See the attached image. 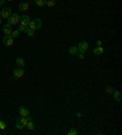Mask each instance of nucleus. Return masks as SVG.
Listing matches in <instances>:
<instances>
[{"instance_id": "4", "label": "nucleus", "mask_w": 122, "mask_h": 135, "mask_svg": "<svg viewBox=\"0 0 122 135\" xmlns=\"http://www.w3.org/2000/svg\"><path fill=\"white\" fill-rule=\"evenodd\" d=\"M11 13H12V11L10 7H4L3 10H0V17L1 18H5V20H7L9 17L11 16Z\"/></svg>"}, {"instance_id": "14", "label": "nucleus", "mask_w": 122, "mask_h": 135, "mask_svg": "<svg viewBox=\"0 0 122 135\" xmlns=\"http://www.w3.org/2000/svg\"><path fill=\"white\" fill-rule=\"evenodd\" d=\"M103 52H104V48H103V46H96L94 50H93V54H94V55H101Z\"/></svg>"}, {"instance_id": "21", "label": "nucleus", "mask_w": 122, "mask_h": 135, "mask_svg": "<svg viewBox=\"0 0 122 135\" xmlns=\"http://www.w3.org/2000/svg\"><path fill=\"white\" fill-rule=\"evenodd\" d=\"M114 90H115V88H112V86H106V94H109V95H111Z\"/></svg>"}, {"instance_id": "3", "label": "nucleus", "mask_w": 122, "mask_h": 135, "mask_svg": "<svg viewBox=\"0 0 122 135\" xmlns=\"http://www.w3.org/2000/svg\"><path fill=\"white\" fill-rule=\"evenodd\" d=\"M20 15H17V13H11V16L7 18V23H10L11 26H15L17 23L20 22Z\"/></svg>"}, {"instance_id": "28", "label": "nucleus", "mask_w": 122, "mask_h": 135, "mask_svg": "<svg viewBox=\"0 0 122 135\" xmlns=\"http://www.w3.org/2000/svg\"><path fill=\"white\" fill-rule=\"evenodd\" d=\"M96 44H98V46H101V41H100V40H98V43H96Z\"/></svg>"}, {"instance_id": "10", "label": "nucleus", "mask_w": 122, "mask_h": 135, "mask_svg": "<svg viewBox=\"0 0 122 135\" xmlns=\"http://www.w3.org/2000/svg\"><path fill=\"white\" fill-rule=\"evenodd\" d=\"M111 95L114 96V99H115L117 102L121 101V91H118V90H114Z\"/></svg>"}, {"instance_id": "24", "label": "nucleus", "mask_w": 122, "mask_h": 135, "mask_svg": "<svg viewBox=\"0 0 122 135\" xmlns=\"http://www.w3.org/2000/svg\"><path fill=\"white\" fill-rule=\"evenodd\" d=\"M16 127H17V129H23V128H25L22 124H21L20 121H16Z\"/></svg>"}, {"instance_id": "18", "label": "nucleus", "mask_w": 122, "mask_h": 135, "mask_svg": "<svg viewBox=\"0 0 122 135\" xmlns=\"http://www.w3.org/2000/svg\"><path fill=\"white\" fill-rule=\"evenodd\" d=\"M56 5V0H46V6L48 7H54Z\"/></svg>"}, {"instance_id": "19", "label": "nucleus", "mask_w": 122, "mask_h": 135, "mask_svg": "<svg viewBox=\"0 0 122 135\" xmlns=\"http://www.w3.org/2000/svg\"><path fill=\"white\" fill-rule=\"evenodd\" d=\"M26 127H27L29 130H33L34 128H35V125H34V123H33V121H29V122H27Z\"/></svg>"}, {"instance_id": "8", "label": "nucleus", "mask_w": 122, "mask_h": 135, "mask_svg": "<svg viewBox=\"0 0 122 135\" xmlns=\"http://www.w3.org/2000/svg\"><path fill=\"white\" fill-rule=\"evenodd\" d=\"M29 21H31V18L27 15H23V16L20 17V24H22V26H28Z\"/></svg>"}, {"instance_id": "2", "label": "nucleus", "mask_w": 122, "mask_h": 135, "mask_svg": "<svg viewBox=\"0 0 122 135\" xmlns=\"http://www.w3.org/2000/svg\"><path fill=\"white\" fill-rule=\"evenodd\" d=\"M14 37H12L11 34H5L4 35V38H3V44L5 45V46H11L14 44Z\"/></svg>"}, {"instance_id": "7", "label": "nucleus", "mask_w": 122, "mask_h": 135, "mask_svg": "<svg viewBox=\"0 0 122 135\" xmlns=\"http://www.w3.org/2000/svg\"><path fill=\"white\" fill-rule=\"evenodd\" d=\"M88 48H89V44L87 41H81L79 45H78V50L82 51V52H86V51L88 50Z\"/></svg>"}, {"instance_id": "9", "label": "nucleus", "mask_w": 122, "mask_h": 135, "mask_svg": "<svg viewBox=\"0 0 122 135\" xmlns=\"http://www.w3.org/2000/svg\"><path fill=\"white\" fill-rule=\"evenodd\" d=\"M3 32L5 34H11L12 32V26L10 23H5L4 26H3Z\"/></svg>"}, {"instance_id": "1", "label": "nucleus", "mask_w": 122, "mask_h": 135, "mask_svg": "<svg viewBox=\"0 0 122 135\" xmlns=\"http://www.w3.org/2000/svg\"><path fill=\"white\" fill-rule=\"evenodd\" d=\"M42 27V21L39 20V18H33V20H31L29 23H28V28L29 29H33V31H37Z\"/></svg>"}, {"instance_id": "30", "label": "nucleus", "mask_w": 122, "mask_h": 135, "mask_svg": "<svg viewBox=\"0 0 122 135\" xmlns=\"http://www.w3.org/2000/svg\"><path fill=\"white\" fill-rule=\"evenodd\" d=\"M7 1H14V0H7Z\"/></svg>"}, {"instance_id": "11", "label": "nucleus", "mask_w": 122, "mask_h": 135, "mask_svg": "<svg viewBox=\"0 0 122 135\" xmlns=\"http://www.w3.org/2000/svg\"><path fill=\"white\" fill-rule=\"evenodd\" d=\"M28 9H29V4H28V3H20V4H18V10L27 11Z\"/></svg>"}, {"instance_id": "17", "label": "nucleus", "mask_w": 122, "mask_h": 135, "mask_svg": "<svg viewBox=\"0 0 122 135\" xmlns=\"http://www.w3.org/2000/svg\"><path fill=\"white\" fill-rule=\"evenodd\" d=\"M18 31H20V32H23V33H27V31L29 28H28V26H22V24H20V26H18Z\"/></svg>"}, {"instance_id": "15", "label": "nucleus", "mask_w": 122, "mask_h": 135, "mask_svg": "<svg viewBox=\"0 0 122 135\" xmlns=\"http://www.w3.org/2000/svg\"><path fill=\"white\" fill-rule=\"evenodd\" d=\"M34 3H35L37 6H40V7L46 5V0H34Z\"/></svg>"}, {"instance_id": "26", "label": "nucleus", "mask_w": 122, "mask_h": 135, "mask_svg": "<svg viewBox=\"0 0 122 135\" xmlns=\"http://www.w3.org/2000/svg\"><path fill=\"white\" fill-rule=\"evenodd\" d=\"M5 128H6V124H5V122L0 121V129H5Z\"/></svg>"}, {"instance_id": "22", "label": "nucleus", "mask_w": 122, "mask_h": 135, "mask_svg": "<svg viewBox=\"0 0 122 135\" xmlns=\"http://www.w3.org/2000/svg\"><path fill=\"white\" fill-rule=\"evenodd\" d=\"M34 33H35V31H33V29H28L27 33H26V34H27L28 37H33Z\"/></svg>"}, {"instance_id": "20", "label": "nucleus", "mask_w": 122, "mask_h": 135, "mask_svg": "<svg viewBox=\"0 0 122 135\" xmlns=\"http://www.w3.org/2000/svg\"><path fill=\"white\" fill-rule=\"evenodd\" d=\"M20 33H21V32H20L18 29H12L11 35L14 37V38H18V37H20Z\"/></svg>"}, {"instance_id": "27", "label": "nucleus", "mask_w": 122, "mask_h": 135, "mask_svg": "<svg viewBox=\"0 0 122 135\" xmlns=\"http://www.w3.org/2000/svg\"><path fill=\"white\" fill-rule=\"evenodd\" d=\"M5 1H6V0H0V7L4 5V3H5Z\"/></svg>"}, {"instance_id": "13", "label": "nucleus", "mask_w": 122, "mask_h": 135, "mask_svg": "<svg viewBox=\"0 0 122 135\" xmlns=\"http://www.w3.org/2000/svg\"><path fill=\"white\" fill-rule=\"evenodd\" d=\"M78 46H71V48H70V49H68V54H70V55H73V56H76V55H77L78 54Z\"/></svg>"}, {"instance_id": "5", "label": "nucleus", "mask_w": 122, "mask_h": 135, "mask_svg": "<svg viewBox=\"0 0 122 135\" xmlns=\"http://www.w3.org/2000/svg\"><path fill=\"white\" fill-rule=\"evenodd\" d=\"M12 76H14V78H15V79H17V78H21L22 76H25V69H23L22 67L16 68V69L14 71V73H12Z\"/></svg>"}, {"instance_id": "16", "label": "nucleus", "mask_w": 122, "mask_h": 135, "mask_svg": "<svg viewBox=\"0 0 122 135\" xmlns=\"http://www.w3.org/2000/svg\"><path fill=\"white\" fill-rule=\"evenodd\" d=\"M17 121H20L23 127H26V124H27V122H28L27 117H22V116H21V117H18V118H17Z\"/></svg>"}, {"instance_id": "23", "label": "nucleus", "mask_w": 122, "mask_h": 135, "mask_svg": "<svg viewBox=\"0 0 122 135\" xmlns=\"http://www.w3.org/2000/svg\"><path fill=\"white\" fill-rule=\"evenodd\" d=\"M67 134L68 135H76L77 134V130L76 129H70L68 131H67Z\"/></svg>"}, {"instance_id": "25", "label": "nucleus", "mask_w": 122, "mask_h": 135, "mask_svg": "<svg viewBox=\"0 0 122 135\" xmlns=\"http://www.w3.org/2000/svg\"><path fill=\"white\" fill-rule=\"evenodd\" d=\"M84 54L86 52H82V51H78V54L76 56H78V58H84Z\"/></svg>"}, {"instance_id": "29", "label": "nucleus", "mask_w": 122, "mask_h": 135, "mask_svg": "<svg viewBox=\"0 0 122 135\" xmlns=\"http://www.w3.org/2000/svg\"><path fill=\"white\" fill-rule=\"evenodd\" d=\"M0 23H1V17H0Z\"/></svg>"}, {"instance_id": "6", "label": "nucleus", "mask_w": 122, "mask_h": 135, "mask_svg": "<svg viewBox=\"0 0 122 135\" xmlns=\"http://www.w3.org/2000/svg\"><path fill=\"white\" fill-rule=\"evenodd\" d=\"M18 113H20V116H22V117H27V116H29V110H28L27 107L21 106L18 108Z\"/></svg>"}, {"instance_id": "12", "label": "nucleus", "mask_w": 122, "mask_h": 135, "mask_svg": "<svg viewBox=\"0 0 122 135\" xmlns=\"http://www.w3.org/2000/svg\"><path fill=\"white\" fill-rule=\"evenodd\" d=\"M16 65H17V67H25V65H26V62H25V60H23L22 57H17L16 58Z\"/></svg>"}]
</instances>
